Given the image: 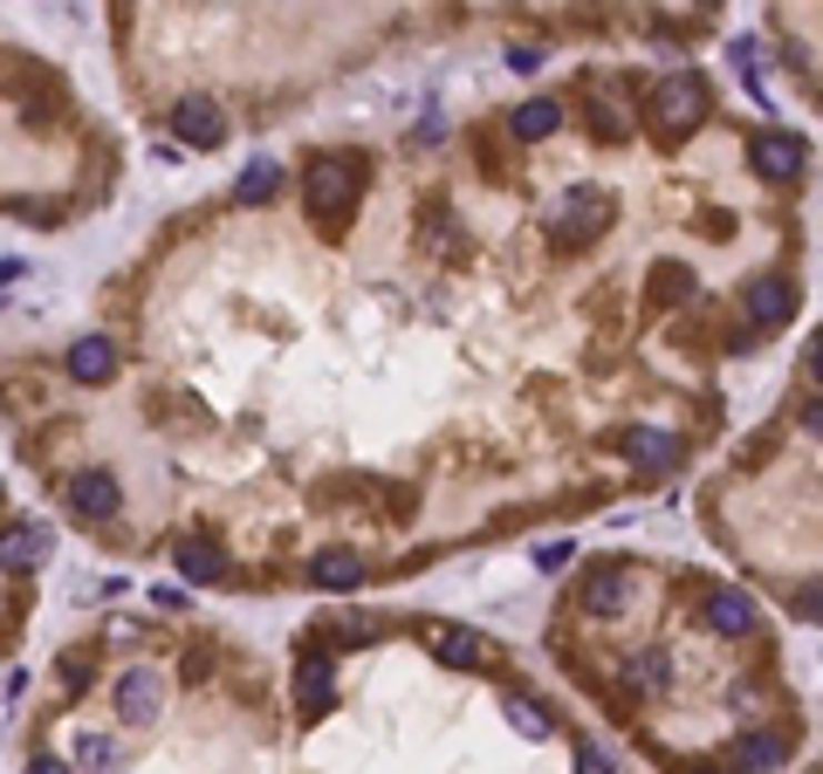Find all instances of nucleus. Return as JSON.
Segmentation results:
<instances>
[{
  "label": "nucleus",
  "instance_id": "1",
  "mask_svg": "<svg viewBox=\"0 0 823 774\" xmlns=\"http://www.w3.org/2000/svg\"><path fill=\"white\" fill-rule=\"evenodd\" d=\"M350 199H358V165H343V158H323V165H309V179H302V207L317 213V220L350 213Z\"/></svg>",
  "mask_w": 823,
  "mask_h": 774
},
{
  "label": "nucleus",
  "instance_id": "2",
  "mask_svg": "<svg viewBox=\"0 0 823 774\" xmlns=\"http://www.w3.org/2000/svg\"><path fill=\"white\" fill-rule=\"evenodd\" d=\"M604 220H611V192H570L563 207H556V220H549V240L556 248H576V240H598L604 233Z\"/></svg>",
  "mask_w": 823,
  "mask_h": 774
},
{
  "label": "nucleus",
  "instance_id": "3",
  "mask_svg": "<svg viewBox=\"0 0 823 774\" xmlns=\"http://www.w3.org/2000/svg\"><path fill=\"white\" fill-rule=\"evenodd\" d=\"M172 138L192 144V151H220V144H227V117H220V103H213V97H185V103L172 110Z\"/></svg>",
  "mask_w": 823,
  "mask_h": 774
},
{
  "label": "nucleus",
  "instance_id": "4",
  "mask_svg": "<svg viewBox=\"0 0 823 774\" xmlns=\"http://www.w3.org/2000/svg\"><path fill=\"white\" fill-rule=\"evenodd\" d=\"M749 158H755V172L762 179H796L803 165H810V144L796 138V131H755V144H749Z\"/></svg>",
  "mask_w": 823,
  "mask_h": 774
},
{
  "label": "nucleus",
  "instance_id": "5",
  "mask_svg": "<svg viewBox=\"0 0 823 774\" xmlns=\"http://www.w3.org/2000/svg\"><path fill=\"white\" fill-rule=\"evenodd\" d=\"M693 117H700V83H693V76H665L659 97H652V124H659V138L693 131Z\"/></svg>",
  "mask_w": 823,
  "mask_h": 774
},
{
  "label": "nucleus",
  "instance_id": "6",
  "mask_svg": "<svg viewBox=\"0 0 823 774\" xmlns=\"http://www.w3.org/2000/svg\"><path fill=\"white\" fill-rule=\"evenodd\" d=\"M425 651H433L440 665H488V637L481 631H466V624H425Z\"/></svg>",
  "mask_w": 823,
  "mask_h": 774
},
{
  "label": "nucleus",
  "instance_id": "7",
  "mask_svg": "<svg viewBox=\"0 0 823 774\" xmlns=\"http://www.w3.org/2000/svg\"><path fill=\"white\" fill-rule=\"evenodd\" d=\"M796 315V289L782 274H755L749 281V322H762V330H782V322Z\"/></svg>",
  "mask_w": 823,
  "mask_h": 774
},
{
  "label": "nucleus",
  "instance_id": "8",
  "mask_svg": "<svg viewBox=\"0 0 823 774\" xmlns=\"http://www.w3.org/2000/svg\"><path fill=\"white\" fill-rule=\"evenodd\" d=\"M69 507H76V521H110L117 507H124V494H117L110 473H76L69 480Z\"/></svg>",
  "mask_w": 823,
  "mask_h": 774
},
{
  "label": "nucleus",
  "instance_id": "9",
  "mask_svg": "<svg viewBox=\"0 0 823 774\" xmlns=\"http://www.w3.org/2000/svg\"><path fill=\"white\" fill-rule=\"evenodd\" d=\"M159 706H165V678L151 672V665H138V672L117 678V713H124V720H151Z\"/></svg>",
  "mask_w": 823,
  "mask_h": 774
},
{
  "label": "nucleus",
  "instance_id": "10",
  "mask_svg": "<svg viewBox=\"0 0 823 774\" xmlns=\"http://www.w3.org/2000/svg\"><path fill=\"white\" fill-rule=\"evenodd\" d=\"M624 460H632L639 473H673V460H680V439H673V432H659V425H645V432H632V439H624Z\"/></svg>",
  "mask_w": 823,
  "mask_h": 774
},
{
  "label": "nucleus",
  "instance_id": "11",
  "mask_svg": "<svg viewBox=\"0 0 823 774\" xmlns=\"http://www.w3.org/2000/svg\"><path fill=\"white\" fill-rule=\"evenodd\" d=\"M295 700H302V713H330V706H337V672H330V659H302V665H295Z\"/></svg>",
  "mask_w": 823,
  "mask_h": 774
},
{
  "label": "nucleus",
  "instance_id": "12",
  "mask_svg": "<svg viewBox=\"0 0 823 774\" xmlns=\"http://www.w3.org/2000/svg\"><path fill=\"white\" fill-rule=\"evenodd\" d=\"M110 371H117L110 336H83V343H69V378H76V384H103Z\"/></svg>",
  "mask_w": 823,
  "mask_h": 774
},
{
  "label": "nucleus",
  "instance_id": "13",
  "mask_svg": "<svg viewBox=\"0 0 823 774\" xmlns=\"http://www.w3.org/2000/svg\"><path fill=\"white\" fill-rule=\"evenodd\" d=\"M42 555H49V527H8V535H0V569H8V576L34 569Z\"/></svg>",
  "mask_w": 823,
  "mask_h": 774
},
{
  "label": "nucleus",
  "instance_id": "14",
  "mask_svg": "<svg viewBox=\"0 0 823 774\" xmlns=\"http://www.w3.org/2000/svg\"><path fill=\"white\" fill-rule=\"evenodd\" d=\"M309 583H317V590H358L364 583V562L350 555V549H323L317 562H309Z\"/></svg>",
  "mask_w": 823,
  "mask_h": 774
},
{
  "label": "nucleus",
  "instance_id": "15",
  "mask_svg": "<svg viewBox=\"0 0 823 774\" xmlns=\"http://www.w3.org/2000/svg\"><path fill=\"white\" fill-rule=\"evenodd\" d=\"M179 576H185V583H220V576H227V555H220L207 535H185V542H179Z\"/></svg>",
  "mask_w": 823,
  "mask_h": 774
},
{
  "label": "nucleus",
  "instance_id": "16",
  "mask_svg": "<svg viewBox=\"0 0 823 774\" xmlns=\"http://www.w3.org/2000/svg\"><path fill=\"white\" fill-rule=\"evenodd\" d=\"M583 603H591L598 617H618V610L632 603V576H624V569H598V576L583 583Z\"/></svg>",
  "mask_w": 823,
  "mask_h": 774
},
{
  "label": "nucleus",
  "instance_id": "17",
  "mask_svg": "<svg viewBox=\"0 0 823 774\" xmlns=\"http://www.w3.org/2000/svg\"><path fill=\"white\" fill-rule=\"evenodd\" d=\"M707 624H714L721 637H741V631L755 624V603L741 596V590H714V596H707Z\"/></svg>",
  "mask_w": 823,
  "mask_h": 774
},
{
  "label": "nucleus",
  "instance_id": "18",
  "mask_svg": "<svg viewBox=\"0 0 823 774\" xmlns=\"http://www.w3.org/2000/svg\"><path fill=\"white\" fill-rule=\"evenodd\" d=\"M782 761H790V747H782L775 733H749V741L734 747V767H741V774H775Z\"/></svg>",
  "mask_w": 823,
  "mask_h": 774
},
{
  "label": "nucleus",
  "instance_id": "19",
  "mask_svg": "<svg viewBox=\"0 0 823 774\" xmlns=\"http://www.w3.org/2000/svg\"><path fill=\"white\" fill-rule=\"evenodd\" d=\"M556 124H563V103H549V97H535V103H522L515 110V138H556Z\"/></svg>",
  "mask_w": 823,
  "mask_h": 774
},
{
  "label": "nucleus",
  "instance_id": "20",
  "mask_svg": "<svg viewBox=\"0 0 823 774\" xmlns=\"http://www.w3.org/2000/svg\"><path fill=\"white\" fill-rule=\"evenodd\" d=\"M274 185H282V172H274V165H268V158H254V165L241 172V185H233V192H241V199H248V207H261V199H274Z\"/></svg>",
  "mask_w": 823,
  "mask_h": 774
},
{
  "label": "nucleus",
  "instance_id": "21",
  "mask_svg": "<svg viewBox=\"0 0 823 774\" xmlns=\"http://www.w3.org/2000/svg\"><path fill=\"white\" fill-rule=\"evenodd\" d=\"M508 720H515V733H529V741H549V713L535 700H522V692L508 700Z\"/></svg>",
  "mask_w": 823,
  "mask_h": 774
},
{
  "label": "nucleus",
  "instance_id": "22",
  "mask_svg": "<svg viewBox=\"0 0 823 774\" xmlns=\"http://www.w3.org/2000/svg\"><path fill=\"white\" fill-rule=\"evenodd\" d=\"M624 678H632L639 692H659V685H665V665H659L652 651H645V659H632V665H624Z\"/></svg>",
  "mask_w": 823,
  "mask_h": 774
},
{
  "label": "nucleus",
  "instance_id": "23",
  "mask_svg": "<svg viewBox=\"0 0 823 774\" xmlns=\"http://www.w3.org/2000/svg\"><path fill=\"white\" fill-rule=\"evenodd\" d=\"M76 761H90V767H103V761H110V741H103V733H83V741H76Z\"/></svg>",
  "mask_w": 823,
  "mask_h": 774
},
{
  "label": "nucleus",
  "instance_id": "24",
  "mask_svg": "<svg viewBox=\"0 0 823 774\" xmlns=\"http://www.w3.org/2000/svg\"><path fill=\"white\" fill-rule=\"evenodd\" d=\"M508 69H522V76L542 69V49H535V42H515V49H508Z\"/></svg>",
  "mask_w": 823,
  "mask_h": 774
},
{
  "label": "nucleus",
  "instance_id": "25",
  "mask_svg": "<svg viewBox=\"0 0 823 774\" xmlns=\"http://www.w3.org/2000/svg\"><path fill=\"white\" fill-rule=\"evenodd\" d=\"M576 761H583V774H611V754H604V747H591V741L576 747Z\"/></svg>",
  "mask_w": 823,
  "mask_h": 774
},
{
  "label": "nucleus",
  "instance_id": "26",
  "mask_svg": "<svg viewBox=\"0 0 823 774\" xmlns=\"http://www.w3.org/2000/svg\"><path fill=\"white\" fill-rule=\"evenodd\" d=\"M535 562H542V569H563V562H570V542H542Z\"/></svg>",
  "mask_w": 823,
  "mask_h": 774
},
{
  "label": "nucleus",
  "instance_id": "27",
  "mask_svg": "<svg viewBox=\"0 0 823 774\" xmlns=\"http://www.w3.org/2000/svg\"><path fill=\"white\" fill-rule=\"evenodd\" d=\"M8 281H21V261H0V289H8Z\"/></svg>",
  "mask_w": 823,
  "mask_h": 774
},
{
  "label": "nucleus",
  "instance_id": "28",
  "mask_svg": "<svg viewBox=\"0 0 823 774\" xmlns=\"http://www.w3.org/2000/svg\"><path fill=\"white\" fill-rule=\"evenodd\" d=\"M34 774H69V761H34Z\"/></svg>",
  "mask_w": 823,
  "mask_h": 774
}]
</instances>
